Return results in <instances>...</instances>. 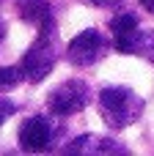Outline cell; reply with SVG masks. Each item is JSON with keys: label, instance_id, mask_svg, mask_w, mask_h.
Returning a JSON list of instances; mask_svg holds the SVG:
<instances>
[{"label": "cell", "instance_id": "6da1fadb", "mask_svg": "<svg viewBox=\"0 0 154 156\" xmlns=\"http://www.w3.org/2000/svg\"><path fill=\"white\" fill-rule=\"evenodd\" d=\"M96 107H99L102 121L113 132H121V129L138 123L141 115H143V99L132 88H124V85H107V88H102L99 99H96Z\"/></svg>", "mask_w": 154, "mask_h": 156}, {"label": "cell", "instance_id": "7a4b0ae2", "mask_svg": "<svg viewBox=\"0 0 154 156\" xmlns=\"http://www.w3.org/2000/svg\"><path fill=\"white\" fill-rule=\"evenodd\" d=\"M58 60V47H55V30H39L36 41L25 49L22 55V71L28 82H41Z\"/></svg>", "mask_w": 154, "mask_h": 156}, {"label": "cell", "instance_id": "3957f363", "mask_svg": "<svg viewBox=\"0 0 154 156\" xmlns=\"http://www.w3.org/2000/svg\"><path fill=\"white\" fill-rule=\"evenodd\" d=\"M88 101H91V88H88V82H83V80H66V82H61L58 88L50 90V96H47V110H50V115H55V118H69V115L83 112V110L88 107Z\"/></svg>", "mask_w": 154, "mask_h": 156}, {"label": "cell", "instance_id": "277c9868", "mask_svg": "<svg viewBox=\"0 0 154 156\" xmlns=\"http://www.w3.org/2000/svg\"><path fill=\"white\" fill-rule=\"evenodd\" d=\"M107 49H110V41L105 38V33H99L96 27H88L66 44V60L77 69H88L99 63Z\"/></svg>", "mask_w": 154, "mask_h": 156}, {"label": "cell", "instance_id": "5b68a950", "mask_svg": "<svg viewBox=\"0 0 154 156\" xmlns=\"http://www.w3.org/2000/svg\"><path fill=\"white\" fill-rule=\"evenodd\" d=\"M55 140H58V126L52 123V118L30 115V118L22 121V126H19V148L28 151V154L52 151Z\"/></svg>", "mask_w": 154, "mask_h": 156}, {"label": "cell", "instance_id": "8992f818", "mask_svg": "<svg viewBox=\"0 0 154 156\" xmlns=\"http://www.w3.org/2000/svg\"><path fill=\"white\" fill-rule=\"evenodd\" d=\"M138 36H141V25H138V16H135L132 11L116 14V16L110 19V47H113L116 52L132 55Z\"/></svg>", "mask_w": 154, "mask_h": 156}, {"label": "cell", "instance_id": "52a82bcc", "mask_svg": "<svg viewBox=\"0 0 154 156\" xmlns=\"http://www.w3.org/2000/svg\"><path fill=\"white\" fill-rule=\"evenodd\" d=\"M63 154H127V145H121L118 140L113 137H105V134H83L77 140H72Z\"/></svg>", "mask_w": 154, "mask_h": 156}, {"label": "cell", "instance_id": "ba28073f", "mask_svg": "<svg viewBox=\"0 0 154 156\" xmlns=\"http://www.w3.org/2000/svg\"><path fill=\"white\" fill-rule=\"evenodd\" d=\"M19 19L33 25L36 30H55V14L50 0H22L19 3Z\"/></svg>", "mask_w": 154, "mask_h": 156}, {"label": "cell", "instance_id": "9c48e42d", "mask_svg": "<svg viewBox=\"0 0 154 156\" xmlns=\"http://www.w3.org/2000/svg\"><path fill=\"white\" fill-rule=\"evenodd\" d=\"M22 80H25L22 66H0V93L14 90V88H17Z\"/></svg>", "mask_w": 154, "mask_h": 156}, {"label": "cell", "instance_id": "30bf717a", "mask_svg": "<svg viewBox=\"0 0 154 156\" xmlns=\"http://www.w3.org/2000/svg\"><path fill=\"white\" fill-rule=\"evenodd\" d=\"M132 55H141V58H146V60L154 63V30H143V27H141V36H138V41H135Z\"/></svg>", "mask_w": 154, "mask_h": 156}, {"label": "cell", "instance_id": "8fae6325", "mask_svg": "<svg viewBox=\"0 0 154 156\" xmlns=\"http://www.w3.org/2000/svg\"><path fill=\"white\" fill-rule=\"evenodd\" d=\"M14 112H17V104H14L11 99H0V126L11 118Z\"/></svg>", "mask_w": 154, "mask_h": 156}, {"label": "cell", "instance_id": "7c38bea8", "mask_svg": "<svg viewBox=\"0 0 154 156\" xmlns=\"http://www.w3.org/2000/svg\"><path fill=\"white\" fill-rule=\"evenodd\" d=\"M80 3H85V5H94V8H113L118 0H80Z\"/></svg>", "mask_w": 154, "mask_h": 156}, {"label": "cell", "instance_id": "4fadbf2b", "mask_svg": "<svg viewBox=\"0 0 154 156\" xmlns=\"http://www.w3.org/2000/svg\"><path fill=\"white\" fill-rule=\"evenodd\" d=\"M138 3H141L146 11H152V14H154V0H138Z\"/></svg>", "mask_w": 154, "mask_h": 156}, {"label": "cell", "instance_id": "5bb4252c", "mask_svg": "<svg viewBox=\"0 0 154 156\" xmlns=\"http://www.w3.org/2000/svg\"><path fill=\"white\" fill-rule=\"evenodd\" d=\"M3 38H6V22L0 19V41H3Z\"/></svg>", "mask_w": 154, "mask_h": 156}, {"label": "cell", "instance_id": "9a60e30c", "mask_svg": "<svg viewBox=\"0 0 154 156\" xmlns=\"http://www.w3.org/2000/svg\"><path fill=\"white\" fill-rule=\"evenodd\" d=\"M0 3H3V0H0Z\"/></svg>", "mask_w": 154, "mask_h": 156}]
</instances>
